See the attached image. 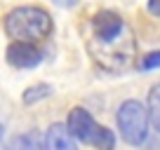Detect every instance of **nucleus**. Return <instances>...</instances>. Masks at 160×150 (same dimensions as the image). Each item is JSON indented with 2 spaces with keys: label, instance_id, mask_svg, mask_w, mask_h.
Masks as SVG:
<instances>
[{
  "label": "nucleus",
  "instance_id": "9",
  "mask_svg": "<svg viewBox=\"0 0 160 150\" xmlns=\"http://www.w3.org/2000/svg\"><path fill=\"white\" fill-rule=\"evenodd\" d=\"M50 94H52V87H50V85H45V82H38V85H31L28 89L24 91L21 101H24L26 105H33V103H40V101H45Z\"/></svg>",
  "mask_w": 160,
  "mask_h": 150
},
{
  "label": "nucleus",
  "instance_id": "11",
  "mask_svg": "<svg viewBox=\"0 0 160 150\" xmlns=\"http://www.w3.org/2000/svg\"><path fill=\"white\" fill-rule=\"evenodd\" d=\"M139 68H141V70H153V68H160V49L148 52L146 56H141Z\"/></svg>",
  "mask_w": 160,
  "mask_h": 150
},
{
  "label": "nucleus",
  "instance_id": "2",
  "mask_svg": "<svg viewBox=\"0 0 160 150\" xmlns=\"http://www.w3.org/2000/svg\"><path fill=\"white\" fill-rule=\"evenodd\" d=\"M134 38H132L130 28H125L120 35L111 38V40H87V49H90L92 59L97 66H101L108 73H120L132 63L134 56Z\"/></svg>",
  "mask_w": 160,
  "mask_h": 150
},
{
  "label": "nucleus",
  "instance_id": "12",
  "mask_svg": "<svg viewBox=\"0 0 160 150\" xmlns=\"http://www.w3.org/2000/svg\"><path fill=\"white\" fill-rule=\"evenodd\" d=\"M148 12L155 16H160V0H148Z\"/></svg>",
  "mask_w": 160,
  "mask_h": 150
},
{
  "label": "nucleus",
  "instance_id": "4",
  "mask_svg": "<svg viewBox=\"0 0 160 150\" xmlns=\"http://www.w3.org/2000/svg\"><path fill=\"white\" fill-rule=\"evenodd\" d=\"M118 131L122 141L130 145H141L148 136V115H146V105L137 99H127L118 108Z\"/></svg>",
  "mask_w": 160,
  "mask_h": 150
},
{
  "label": "nucleus",
  "instance_id": "3",
  "mask_svg": "<svg viewBox=\"0 0 160 150\" xmlns=\"http://www.w3.org/2000/svg\"><path fill=\"white\" fill-rule=\"evenodd\" d=\"M66 129H68V134L73 136L75 141L92 145L94 150H115L113 131L106 129L104 124H99V122L92 117L90 110L80 108V105H75L68 113V117H66Z\"/></svg>",
  "mask_w": 160,
  "mask_h": 150
},
{
  "label": "nucleus",
  "instance_id": "13",
  "mask_svg": "<svg viewBox=\"0 0 160 150\" xmlns=\"http://www.w3.org/2000/svg\"><path fill=\"white\" fill-rule=\"evenodd\" d=\"M0 131H2V127H0Z\"/></svg>",
  "mask_w": 160,
  "mask_h": 150
},
{
  "label": "nucleus",
  "instance_id": "5",
  "mask_svg": "<svg viewBox=\"0 0 160 150\" xmlns=\"http://www.w3.org/2000/svg\"><path fill=\"white\" fill-rule=\"evenodd\" d=\"M125 21L118 12H111V10H101L92 16V24H90V38L92 40H111L115 35H120L125 30Z\"/></svg>",
  "mask_w": 160,
  "mask_h": 150
},
{
  "label": "nucleus",
  "instance_id": "10",
  "mask_svg": "<svg viewBox=\"0 0 160 150\" xmlns=\"http://www.w3.org/2000/svg\"><path fill=\"white\" fill-rule=\"evenodd\" d=\"M17 150H45V138L38 131H26L17 138Z\"/></svg>",
  "mask_w": 160,
  "mask_h": 150
},
{
  "label": "nucleus",
  "instance_id": "6",
  "mask_svg": "<svg viewBox=\"0 0 160 150\" xmlns=\"http://www.w3.org/2000/svg\"><path fill=\"white\" fill-rule=\"evenodd\" d=\"M5 56H7V63L10 66H14V68H19V70H31L42 61L45 54H42V49H40L38 45H33V42L14 40V42H10Z\"/></svg>",
  "mask_w": 160,
  "mask_h": 150
},
{
  "label": "nucleus",
  "instance_id": "8",
  "mask_svg": "<svg viewBox=\"0 0 160 150\" xmlns=\"http://www.w3.org/2000/svg\"><path fill=\"white\" fill-rule=\"evenodd\" d=\"M146 115H148V124L155 131H160V82L151 87L148 91V105H146Z\"/></svg>",
  "mask_w": 160,
  "mask_h": 150
},
{
  "label": "nucleus",
  "instance_id": "7",
  "mask_svg": "<svg viewBox=\"0 0 160 150\" xmlns=\"http://www.w3.org/2000/svg\"><path fill=\"white\" fill-rule=\"evenodd\" d=\"M45 150H78V141L68 134L66 124L54 122L45 131Z\"/></svg>",
  "mask_w": 160,
  "mask_h": 150
},
{
  "label": "nucleus",
  "instance_id": "1",
  "mask_svg": "<svg viewBox=\"0 0 160 150\" xmlns=\"http://www.w3.org/2000/svg\"><path fill=\"white\" fill-rule=\"evenodd\" d=\"M52 28V16L47 10L35 5H26V7H14L12 12L5 14V30L10 38L19 42H40L50 38Z\"/></svg>",
  "mask_w": 160,
  "mask_h": 150
}]
</instances>
